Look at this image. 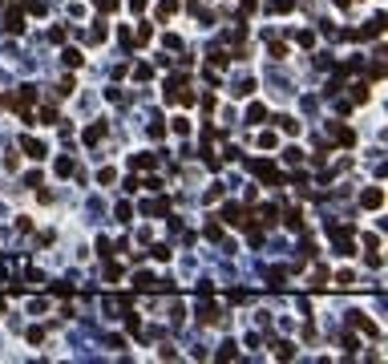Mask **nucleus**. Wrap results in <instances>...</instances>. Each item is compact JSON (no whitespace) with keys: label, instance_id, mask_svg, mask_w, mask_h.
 <instances>
[{"label":"nucleus","instance_id":"39448f33","mask_svg":"<svg viewBox=\"0 0 388 364\" xmlns=\"http://www.w3.org/2000/svg\"><path fill=\"white\" fill-rule=\"evenodd\" d=\"M154 162H158L154 154H138V158H130V166H134V170H150Z\"/></svg>","mask_w":388,"mask_h":364},{"label":"nucleus","instance_id":"f8f14e48","mask_svg":"<svg viewBox=\"0 0 388 364\" xmlns=\"http://www.w3.org/2000/svg\"><path fill=\"white\" fill-rule=\"evenodd\" d=\"M275 142H279V138H275V134H271V130H263V134H259V146H267V150H271Z\"/></svg>","mask_w":388,"mask_h":364},{"label":"nucleus","instance_id":"f3484780","mask_svg":"<svg viewBox=\"0 0 388 364\" xmlns=\"http://www.w3.org/2000/svg\"><path fill=\"white\" fill-rule=\"evenodd\" d=\"M0 105H4V98H0Z\"/></svg>","mask_w":388,"mask_h":364},{"label":"nucleus","instance_id":"2eb2a0df","mask_svg":"<svg viewBox=\"0 0 388 364\" xmlns=\"http://www.w3.org/2000/svg\"><path fill=\"white\" fill-rule=\"evenodd\" d=\"M275 356L279 360H291V344H275Z\"/></svg>","mask_w":388,"mask_h":364},{"label":"nucleus","instance_id":"1a4fd4ad","mask_svg":"<svg viewBox=\"0 0 388 364\" xmlns=\"http://www.w3.org/2000/svg\"><path fill=\"white\" fill-rule=\"evenodd\" d=\"M57 174L69 178V174H73V158H57Z\"/></svg>","mask_w":388,"mask_h":364},{"label":"nucleus","instance_id":"f257e3e1","mask_svg":"<svg viewBox=\"0 0 388 364\" xmlns=\"http://www.w3.org/2000/svg\"><path fill=\"white\" fill-rule=\"evenodd\" d=\"M380 203H384V190H380V186H372V190L360 195V207H368V210H376Z\"/></svg>","mask_w":388,"mask_h":364},{"label":"nucleus","instance_id":"ddd939ff","mask_svg":"<svg viewBox=\"0 0 388 364\" xmlns=\"http://www.w3.org/2000/svg\"><path fill=\"white\" fill-rule=\"evenodd\" d=\"M174 134H190V122L186 117H174Z\"/></svg>","mask_w":388,"mask_h":364},{"label":"nucleus","instance_id":"0eeeda50","mask_svg":"<svg viewBox=\"0 0 388 364\" xmlns=\"http://www.w3.org/2000/svg\"><path fill=\"white\" fill-rule=\"evenodd\" d=\"M263 117H267V109H263L259 102H255L251 109H247V122H263Z\"/></svg>","mask_w":388,"mask_h":364},{"label":"nucleus","instance_id":"7ed1b4c3","mask_svg":"<svg viewBox=\"0 0 388 364\" xmlns=\"http://www.w3.org/2000/svg\"><path fill=\"white\" fill-rule=\"evenodd\" d=\"M255 223H259V227H271V223H275V207H259L255 210Z\"/></svg>","mask_w":388,"mask_h":364},{"label":"nucleus","instance_id":"9b49d317","mask_svg":"<svg viewBox=\"0 0 388 364\" xmlns=\"http://www.w3.org/2000/svg\"><path fill=\"white\" fill-rule=\"evenodd\" d=\"M335 283H340V287H352V283H356V275H352V271H340V275H335Z\"/></svg>","mask_w":388,"mask_h":364},{"label":"nucleus","instance_id":"20e7f679","mask_svg":"<svg viewBox=\"0 0 388 364\" xmlns=\"http://www.w3.org/2000/svg\"><path fill=\"white\" fill-rule=\"evenodd\" d=\"M0 29H4V33H20V29H24V20H20V16H16V12H8V16H4V25H0Z\"/></svg>","mask_w":388,"mask_h":364},{"label":"nucleus","instance_id":"f03ea898","mask_svg":"<svg viewBox=\"0 0 388 364\" xmlns=\"http://www.w3.org/2000/svg\"><path fill=\"white\" fill-rule=\"evenodd\" d=\"M20 146H24V154H29V158H45V146H41L37 138H24Z\"/></svg>","mask_w":388,"mask_h":364},{"label":"nucleus","instance_id":"9d476101","mask_svg":"<svg viewBox=\"0 0 388 364\" xmlns=\"http://www.w3.org/2000/svg\"><path fill=\"white\" fill-rule=\"evenodd\" d=\"M295 8V0H271V12H291Z\"/></svg>","mask_w":388,"mask_h":364},{"label":"nucleus","instance_id":"6e6552de","mask_svg":"<svg viewBox=\"0 0 388 364\" xmlns=\"http://www.w3.org/2000/svg\"><path fill=\"white\" fill-rule=\"evenodd\" d=\"M61 57H65V65H73V69H77L81 61H85V57H81V53H77V49H65V53H61Z\"/></svg>","mask_w":388,"mask_h":364},{"label":"nucleus","instance_id":"4468645a","mask_svg":"<svg viewBox=\"0 0 388 364\" xmlns=\"http://www.w3.org/2000/svg\"><path fill=\"white\" fill-rule=\"evenodd\" d=\"M24 8H29V12H37V16H41V12H45V0H24Z\"/></svg>","mask_w":388,"mask_h":364},{"label":"nucleus","instance_id":"dca6fc26","mask_svg":"<svg viewBox=\"0 0 388 364\" xmlns=\"http://www.w3.org/2000/svg\"><path fill=\"white\" fill-rule=\"evenodd\" d=\"M93 4H97L101 12H113V8H117V0H93Z\"/></svg>","mask_w":388,"mask_h":364},{"label":"nucleus","instance_id":"423d86ee","mask_svg":"<svg viewBox=\"0 0 388 364\" xmlns=\"http://www.w3.org/2000/svg\"><path fill=\"white\" fill-rule=\"evenodd\" d=\"M101 138H106V126H89V130H85V142H89V146H97Z\"/></svg>","mask_w":388,"mask_h":364}]
</instances>
